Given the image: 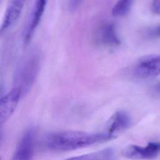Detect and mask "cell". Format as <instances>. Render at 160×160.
<instances>
[{"instance_id":"obj_6","label":"cell","mask_w":160,"mask_h":160,"mask_svg":"<svg viewBox=\"0 0 160 160\" xmlns=\"http://www.w3.org/2000/svg\"><path fill=\"white\" fill-rule=\"evenodd\" d=\"M132 123L129 114L122 110L116 111L108 121L105 132L112 139H114L122 131L128 129Z\"/></svg>"},{"instance_id":"obj_14","label":"cell","mask_w":160,"mask_h":160,"mask_svg":"<svg viewBox=\"0 0 160 160\" xmlns=\"http://www.w3.org/2000/svg\"><path fill=\"white\" fill-rule=\"evenodd\" d=\"M152 34L155 36L157 37H160V26H158L157 28H156L153 31H152Z\"/></svg>"},{"instance_id":"obj_2","label":"cell","mask_w":160,"mask_h":160,"mask_svg":"<svg viewBox=\"0 0 160 160\" xmlns=\"http://www.w3.org/2000/svg\"><path fill=\"white\" fill-rule=\"evenodd\" d=\"M40 58L37 52H33L26 57L19 64L14 73V88L18 89L21 96L31 89L39 69Z\"/></svg>"},{"instance_id":"obj_9","label":"cell","mask_w":160,"mask_h":160,"mask_svg":"<svg viewBox=\"0 0 160 160\" xmlns=\"http://www.w3.org/2000/svg\"><path fill=\"white\" fill-rule=\"evenodd\" d=\"M26 0H11L0 26V36L3 35L17 22Z\"/></svg>"},{"instance_id":"obj_11","label":"cell","mask_w":160,"mask_h":160,"mask_svg":"<svg viewBox=\"0 0 160 160\" xmlns=\"http://www.w3.org/2000/svg\"><path fill=\"white\" fill-rule=\"evenodd\" d=\"M115 152L112 148H106L98 151L72 157L65 160H113Z\"/></svg>"},{"instance_id":"obj_7","label":"cell","mask_w":160,"mask_h":160,"mask_svg":"<svg viewBox=\"0 0 160 160\" xmlns=\"http://www.w3.org/2000/svg\"><path fill=\"white\" fill-rule=\"evenodd\" d=\"M21 97L20 91L15 88L3 96L0 101V126L13 114Z\"/></svg>"},{"instance_id":"obj_10","label":"cell","mask_w":160,"mask_h":160,"mask_svg":"<svg viewBox=\"0 0 160 160\" xmlns=\"http://www.w3.org/2000/svg\"><path fill=\"white\" fill-rule=\"evenodd\" d=\"M96 38L98 43L109 47H116L121 43L115 26L112 23L105 24L100 27Z\"/></svg>"},{"instance_id":"obj_5","label":"cell","mask_w":160,"mask_h":160,"mask_svg":"<svg viewBox=\"0 0 160 160\" xmlns=\"http://www.w3.org/2000/svg\"><path fill=\"white\" fill-rule=\"evenodd\" d=\"M134 73L141 78L160 76V55H149L141 59L135 66Z\"/></svg>"},{"instance_id":"obj_15","label":"cell","mask_w":160,"mask_h":160,"mask_svg":"<svg viewBox=\"0 0 160 160\" xmlns=\"http://www.w3.org/2000/svg\"><path fill=\"white\" fill-rule=\"evenodd\" d=\"M4 96V87L2 84H0V101Z\"/></svg>"},{"instance_id":"obj_12","label":"cell","mask_w":160,"mask_h":160,"mask_svg":"<svg viewBox=\"0 0 160 160\" xmlns=\"http://www.w3.org/2000/svg\"><path fill=\"white\" fill-rule=\"evenodd\" d=\"M133 0H118L112 9V14L115 17L126 15L129 11Z\"/></svg>"},{"instance_id":"obj_4","label":"cell","mask_w":160,"mask_h":160,"mask_svg":"<svg viewBox=\"0 0 160 160\" xmlns=\"http://www.w3.org/2000/svg\"><path fill=\"white\" fill-rule=\"evenodd\" d=\"M34 130L30 128L21 138L11 160H31L34 151Z\"/></svg>"},{"instance_id":"obj_17","label":"cell","mask_w":160,"mask_h":160,"mask_svg":"<svg viewBox=\"0 0 160 160\" xmlns=\"http://www.w3.org/2000/svg\"></svg>"},{"instance_id":"obj_13","label":"cell","mask_w":160,"mask_h":160,"mask_svg":"<svg viewBox=\"0 0 160 160\" xmlns=\"http://www.w3.org/2000/svg\"><path fill=\"white\" fill-rule=\"evenodd\" d=\"M151 9L154 13L160 15V0H152Z\"/></svg>"},{"instance_id":"obj_16","label":"cell","mask_w":160,"mask_h":160,"mask_svg":"<svg viewBox=\"0 0 160 160\" xmlns=\"http://www.w3.org/2000/svg\"><path fill=\"white\" fill-rule=\"evenodd\" d=\"M158 89H159V91H160V84H159V88H158Z\"/></svg>"},{"instance_id":"obj_8","label":"cell","mask_w":160,"mask_h":160,"mask_svg":"<svg viewBox=\"0 0 160 160\" xmlns=\"http://www.w3.org/2000/svg\"><path fill=\"white\" fill-rule=\"evenodd\" d=\"M47 2L48 0H35L31 17L24 32L23 40L25 44H28L31 41L34 31L41 21Z\"/></svg>"},{"instance_id":"obj_3","label":"cell","mask_w":160,"mask_h":160,"mask_svg":"<svg viewBox=\"0 0 160 160\" xmlns=\"http://www.w3.org/2000/svg\"><path fill=\"white\" fill-rule=\"evenodd\" d=\"M160 154V141L150 142L146 146L129 145L123 149L122 154L131 159H152Z\"/></svg>"},{"instance_id":"obj_1","label":"cell","mask_w":160,"mask_h":160,"mask_svg":"<svg viewBox=\"0 0 160 160\" xmlns=\"http://www.w3.org/2000/svg\"><path fill=\"white\" fill-rule=\"evenodd\" d=\"M112 138L104 131L86 132L78 131H57L47 134L46 147L56 151H68L103 142Z\"/></svg>"}]
</instances>
